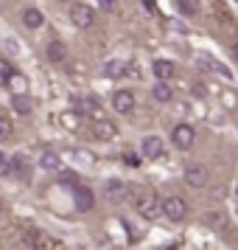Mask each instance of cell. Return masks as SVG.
<instances>
[{
	"label": "cell",
	"mask_w": 238,
	"mask_h": 250,
	"mask_svg": "<svg viewBox=\"0 0 238 250\" xmlns=\"http://www.w3.org/2000/svg\"><path fill=\"white\" fill-rule=\"evenodd\" d=\"M0 211H3V203H0Z\"/></svg>",
	"instance_id": "30"
},
{
	"label": "cell",
	"mask_w": 238,
	"mask_h": 250,
	"mask_svg": "<svg viewBox=\"0 0 238 250\" xmlns=\"http://www.w3.org/2000/svg\"><path fill=\"white\" fill-rule=\"evenodd\" d=\"M14 70H12V62H6V59H0V87L9 82V76H12Z\"/></svg>",
	"instance_id": "22"
},
{
	"label": "cell",
	"mask_w": 238,
	"mask_h": 250,
	"mask_svg": "<svg viewBox=\"0 0 238 250\" xmlns=\"http://www.w3.org/2000/svg\"><path fill=\"white\" fill-rule=\"evenodd\" d=\"M92 135L98 138V141H112L115 135H118V126L112 124V121H95V124H92Z\"/></svg>",
	"instance_id": "12"
},
{
	"label": "cell",
	"mask_w": 238,
	"mask_h": 250,
	"mask_svg": "<svg viewBox=\"0 0 238 250\" xmlns=\"http://www.w3.org/2000/svg\"><path fill=\"white\" fill-rule=\"evenodd\" d=\"M39 166H42L45 171H59V169H62V158H59L56 152H42Z\"/></svg>",
	"instance_id": "16"
},
{
	"label": "cell",
	"mask_w": 238,
	"mask_h": 250,
	"mask_svg": "<svg viewBox=\"0 0 238 250\" xmlns=\"http://www.w3.org/2000/svg\"><path fill=\"white\" fill-rule=\"evenodd\" d=\"M174 6H177L180 14H185V17H193V14L199 12V0H174Z\"/></svg>",
	"instance_id": "17"
},
{
	"label": "cell",
	"mask_w": 238,
	"mask_h": 250,
	"mask_svg": "<svg viewBox=\"0 0 238 250\" xmlns=\"http://www.w3.org/2000/svg\"><path fill=\"white\" fill-rule=\"evenodd\" d=\"M59 3H68V0H59Z\"/></svg>",
	"instance_id": "29"
},
{
	"label": "cell",
	"mask_w": 238,
	"mask_h": 250,
	"mask_svg": "<svg viewBox=\"0 0 238 250\" xmlns=\"http://www.w3.org/2000/svg\"><path fill=\"white\" fill-rule=\"evenodd\" d=\"M76 110L79 113H95L98 110V99H92V96H87V99H76Z\"/></svg>",
	"instance_id": "19"
},
{
	"label": "cell",
	"mask_w": 238,
	"mask_h": 250,
	"mask_svg": "<svg viewBox=\"0 0 238 250\" xmlns=\"http://www.w3.org/2000/svg\"><path fill=\"white\" fill-rule=\"evenodd\" d=\"M104 194H107L110 203H121V200H126V194H129V186H124L121 180H110L104 186Z\"/></svg>",
	"instance_id": "9"
},
{
	"label": "cell",
	"mask_w": 238,
	"mask_h": 250,
	"mask_svg": "<svg viewBox=\"0 0 238 250\" xmlns=\"http://www.w3.org/2000/svg\"><path fill=\"white\" fill-rule=\"evenodd\" d=\"M9 138H12V121L6 115H0V144L9 141Z\"/></svg>",
	"instance_id": "21"
},
{
	"label": "cell",
	"mask_w": 238,
	"mask_h": 250,
	"mask_svg": "<svg viewBox=\"0 0 238 250\" xmlns=\"http://www.w3.org/2000/svg\"><path fill=\"white\" fill-rule=\"evenodd\" d=\"M143 6H146L148 12H157V6H154V0H143Z\"/></svg>",
	"instance_id": "26"
},
{
	"label": "cell",
	"mask_w": 238,
	"mask_h": 250,
	"mask_svg": "<svg viewBox=\"0 0 238 250\" xmlns=\"http://www.w3.org/2000/svg\"><path fill=\"white\" fill-rule=\"evenodd\" d=\"M137 214L146 216V219H157L163 214V203L154 194H143V197H137Z\"/></svg>",
	"instance_id": "3"
},
{
	"label": "cell",
	"mask_w": 238,
	"mask_h": 250,
	"mask_svg": "<svg viewBox=\"0 0 238 250\" xmlns=\"http://www.w3.org/2000/svg\"><path fill=\"white\" fill-rule=\"evenodd\" d=\"M193 96H196V99H204V96H207L204 84H196V87H193Z\"/></svg>",
	"instance_id": "23"
},
{
	"label": "cell",
	"mask_w": 238,
	"mask_h": 250,
	"mask_svg": "<svg viewBox=\"0 0 238 250\" xmlns=\"http://www.w3.org/2000/svg\"><path fill=\"white\" fill-rule=\"evenodd\" d=\"M163 214L168 216L171 222H180V219L188 216V203L182 197H165L163 200Z\"/></svg>",
	"instance_id": "1"
},
{
	"label": "cell",
	"mask_w": 238,
	"mask_h": 250,
	"mask_svg": "<svg viewBox=\"0 0 238 250\" xmlns=\"http://www.w3.org/2000/svg\"><path fill=\"white\" fill-rule=\"evenodd\" d=\"M73 197H76V208L79 211H92V205H95V197L87 186H76L73 188Z\"/></svg>",
	"instance_id": "8"
},
{
	"label": "cell",
	"mask_w": 238,
	"mask_h": 250,
	"mask_svg": "<svg viewBox=\"0 0 238 250\" xmlns=\"http://www.w3.org/2000/svg\"><path fill=\"white\" fill-rule=\"evenodd\" d=\"M193 138H196V132H193L191 124H177L174 126V132H171V144H174L177 149H191Z\"/></svg>",
	"instance_id": "4"
},
{
	"label": "cell",
	"mask_w": 238,
	"mask_h": 250,
	"mask_svg": "<svg viewBox=\"0 0 238 250\" xmlns=\"http://www.w3.org/2000/svg\"><path fill=\"white\" fill-rule=\"evenodd\" d=\"M70 20H73V25H79V28H90L95 23V12H92L87 3H73L70 6Z\"/></svg>",
	"instance_id": "2"
},
{
	"label": "cell",
	"mask_w": 238,
	"mask_h": 250,
	"mask_svg": "<svg viewBox=\"0 0 238 250\" xmlns=\"http://www.w3.org/2000/svg\"><path fill=\"white\" fill-rule=\"evenodd\" d=\"M6 84H9V87H12L14 93H25V84H28V82H25L23 76H20V73H12V76H9V82H6Z\"/></svg>",
	"instance_id": "20"
},
{
	"label": "cell",
	"mask_w": 238,
	"mask_h": 250,
	"mask_svg": "<svg viewBox=\"0 0 238 250\" xmlns=\"http://www.w3.org/2000/svg\"><path fill=\"white\" fill-rule=\"evenodd\" d=\"M45 54H48V62L59 65V62H65V59H68V48H65L62 40H51L48 48H45Z\"/></svg>",
	"instance_id": "10"
},
{
	"label": "cell",
	"mask_w": 238,
	"mask_h": 250,
	"mask_svg": "<svg viewBox=\"0 0 238 250\" xmlns=\"http://www.w3.org/2000/svg\"><path fill=\"white\" fill-rule=\"evenodd\" d=\"M140 152H143V158L148 160H157L163 155V141L157 135H146L143 138V144H140Z\"/></svg>",
	"instance_id": "7"
},
{
	"label": "cell",
	"mask_w": 238,
	"mask_h": 250,
	"mask_svg": "<svg viewBox=\"0 0 238 250\" xmlns=\"http://www.w3.org/2000/svg\"><path fill=\"white\" fill-rule=\"evenodd\" d=\"M233 54H236V59H238V42H236V48H233Z\"/></svg>",
	"instance_id": "28"
},
{
	"label": "cell",
	"mask_w": 238,
	"mask_h": 250,
	"mask_svg": "<svg viewBox=\"0 0 238 250\" xmlns=\"http://www.w3.org/2000/svg\"><path fill=\"white\" fill-rule=\"evenodd\" d=\"M0 174H6V155L0 152Z\"/></svg>",
	"instance_id": "27"
},
{
	"label": "cell",
	"mask_w": 238,
	"mask_h": 250,
	"mask_svg": "<svg viewBox=\"0 0 238 250\" xmlns=\"http://www.w3.org/2000/svg\"><path fill=\"white\" fill-rule=\"evenodd\" d=\"M98 6H101V9H112L115 0H98Z\"/></svg>",
	"instance_id": "25"
},
{
	"label": "cell",
	"mask_w": 238,
	"mask_h": 250,
	"mask_svg": "<svg viewBox=\"0 0 238 250\" xmlns=\"http://www.w3.org/2000/svg\"><path fill=\"white\" fill-rule=\"evenodd\" d=\"M151 96L157 99V102H171V96H174V90H171L165 82H157L154 84V90H151Z\"/></svg>",
	"instance_id": "18"
},
{
	"label": "cell",
	"mask_w": 238,
	"mask_h": 250,
	"mask_svg": "<svg viewBox=\"0 0 238 250\" xmlns=\"http://www.w3.org/2000/svg\"><path fill=\"white\" fill-rule=\"evenodd\" d=\"M207 169L204 166H188V171H185V183L191 186V188H204L207 186Z\"/></svg>",
	"instance_id": "6"
},
{
	"label": "cell",
	"mask_w": 238,
	"mask_h": 250,
	"mask_svg": "<svg viewBox=\"0 0 238 250\" xmlns=\"http://www.w3.org/2000/svg\"><path fill=\"white\" fill-rule=\"evenodd\" d=\"M23 23H25V28H42L45 17H42L39 9H25L23 12Z\"/></svg>",
	"instance_id": "15"
},
{
	"label": "cell",
	"mask_w": 238,
	"mask_h": 250,
	"mask_svg": "<svg viewBox=\"0 0 238 250\" xmlns=\"http://www.w3.org/2000/svg\"><path fill=\"white\" fill-rule=\"evenodd\" d=\"M126 163H129V166H137V163H140V158H137V155H132V152H126Z\"/></svg>",
	"instance_id": "24"
},
{
	"label": "cell",
	"mask_w": 238,
	"mask_h": 250,
	"mask_svg": "<svg viewBox=\"0 0 238 250\" xmlns=\"http://www.w3.org/2000/svg\"><path fill=\"white\" fill-rule=\"evenodd\" d=\"M151 70H154L157 82H168L171 76H174V62H168V59H157V62L151 65Z\"/></svg>",
	"instance_id": "14"
},
{
	"label": "cell",
	"mask_w": 238,
	"mask_h": 250,
	"mask_svg": "<svg viewBox=\"0 0 238 250\" xmlns=\"http://www.w3.org/2000/svg\"><path fill=\"white\" fill-rule=\"evenodd\" d=\"M112 107H115V113L129 115L132 110H135V93H129V90H118V93L112 96Z\"/></svg>",
	"instance_id": "5"
},
{
	"label": "cell",
	"mask_w": 238,
	"mask_h": 250,
	"mask_svg": "<svg viewBox=\"0 0 238 250\" xmlns=\"http://www.w3.org/2000/svg\"><path fill=\"white\" fill-rule=\"evenodd\" d=\"M124 73H129V65L121 62V59H110V62L104 65V76H107V79H121Z\"/></svg>",
	"instance_id": "13"
},
{
	"label": "cell",
	"mask_w": 238,
	"mask_h": 250,
	"mask_svg": "<svg viewBox=\"0 0 238 250\" xmlns=\"http://www.w3.org/2000/svg\"><path fill=\"white\" fill-rule=\"evenodd\" d=\"M12 110L17 115H28L34 110V99L28 96V93H14L12 96Z\"/></svg>",
	"instance_id": "11"
}]
</instances>
